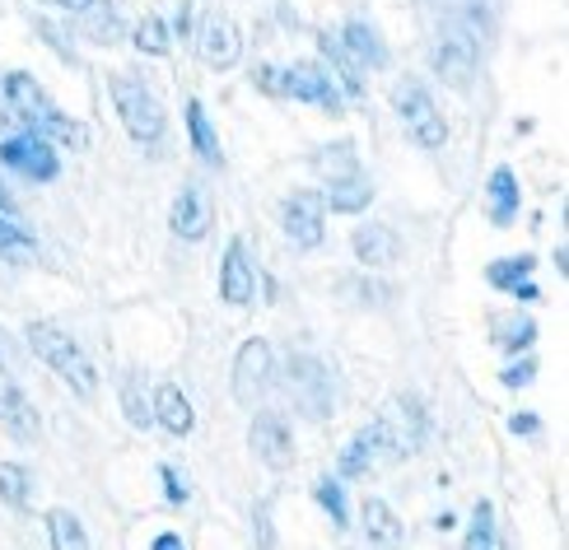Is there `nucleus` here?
Listing matches in <instances>:
<instances>
[{
  "label": "nucleus",
  "mask_w": 569,
  "mask_h": 550,
  "mask_svg": "<svg viewBox=\"0 0 569 550\" xmlns=\"http://www.w3.org/2000/svg\"><path fill=\"white\" fill-rule=\"evenodd\" d=\"M23 341H29V350L57 378L70 382V392L93 401V392H99V373H93V360L80 350V341L70 337V331H61L57 322H29V327H23Z\"/></svg>",
  "instance_id": "obj_1"
},
{
  "label": "nucleus",
  "mask_w": 569,
  "mask_h": 550,
  "mask_svg": "<svg viewBox=\"0 0 569 550\" xmlns=\"http://www.w3.org/2000/svg\"><path fill=\"white\" fill-rule=\"evenodd\" d=\"M0 89H6L10 117H14V122H19L23 131H38V136H47V140H52V136H57V140H76V146L84 140V131H80L76 122H70V117H66L52 99H47L42 84H38L33 76H23V70H10L6 84H0Z\"/></svg>",
  "instance_id": "obj_2"
},
{
  "label": "nucleus",
  "mask_w": 569,
  "mask_h": 550,
  "mask_svg": "<svg viewBox=\"0 0 569 550\" xmlns=\"http://www.w3.org/2000/svg\"><path fill=\"white\" fill-rule=\"evenodd\" d=\"M373 429H378V439H383L388 462H401V458H416L425 439H430V416H425V406L416 397H392L383 411L373 416Z\"/></svg>",
  "instance_id": "obj_3"
},
{
  "label": "nucleus",
  "mask_w": 569,
  "mask_h": 550,
  "mask_svg": "<svg viewBox=\"0 0 569 550\" xmlns=\"http://www.w3.org/2000/svg\"><path fill=\"white\" fill-rule=\"evenodd\" d=\"M112 103H117V117H122V127L131 131L136 146H159L169 117H163V103L146 84L131 80V76H117L112 80Z\"/></svg>",
  "instance_id": "obj_4"
},
{
  "label": "nucleus",
  "mask_w": 569,
  "mask_h": 550,
  "mask_svg": "<svg viewBox=\"0 0 569 550\" xmlns=\"http://www.w3.org/2000/svg\"><path fill=\"white\" fill-rule=\"evenodd\" d=\"M392 108L401 117V127H407V136L416 140L420 150H443L448 146V122L439 117L430 89H425L420 80H407L392 89Z\"/></svg>",
  "instance_id": "obj_5"
},
{
  "label": "nucleus",
  "mask_w": 569,
  "mask_h": 550,
  "mask_svg": "<svg viewBox=\"0 0 569 550\" xmlns=\"http://www.w3.org/2000/svg\"><path fill=\"white\" fill-rule=\"evenodd\" d=\"M271 89H280L284 99H299V103H313V108H327V112H341L346 108V93L337 84V76H331L327 66L318 61H295V66H284V70H271Z\"/></svg>",
  "instance_id": "obj_6"
},
{
  "label": "nucleus",
  "mask_w": 569,
  "mask_h": 550,
  "mask_svg": "<svg viewBox=\"0 0 569 550\" xmlns=\"http://www.w3.org/2000/svg\"><path fill=\"white\" fill-rule=\"evenodd\" d=\"M430 61H435V76H439L448 89L467 93L471 80H477V66H481V42H477V33H471V29L453 23V29L439 33Z\"/></svg>",
  "instance_id": "obj_7"
},
{
  "label": "nucleus",
  "mask_w": 569,
  "mask_h": 550,
  "mask_svg": "<svg viewBox=\"0 0 569 550\" xmlns=\"http://www.w3.org/2000/svg\"><path fill=\"white\" fill-rule=\"evenodd\" d=\"M284 373H290V397H295L299 411L308 420H327L331 406H337V392H331V369L322 360H313V354H290Z\"/></svg>",
  "instance_id": "obj_8"
},
{
  "label": "nucleus",
  "mask_w": 569,
  "mask_h": 550,
  "mask_svg": "<svg viewBox=\"0 0 569 550\" xmlns=\"http://www.w3.org/2000/svg\"><path fill=\"white\" fill-rule=\"evenodd\" d=\"M0 163L23 178H33V182H52L61 173V159L52 150V140L38 136V131H14L0 140Z\"/></svg>",
  "instance_id": "obj_9"
},
{
  "label": "nucleus",
  "mask_w": 569,
  "mask_h": 550,
  "mask_svg": "<svg viewBox=\"0 0 569 550\" xmlns=\"http://www.w3.org/2000/svg\"><path fill=\"white\" fill-rule=\"evenodd\" d=\"M197 52L210 70H233L243 57V33H239V23H233L224 10H210L201 19V29H197Z\"/></svg>",
  "instance_id": "obj_10"
},
{
  "label": "nucleus",
  "mask_w": 569,
  "mask_h": 550,
  "mask_svg": "<svg viewBox=\"0 0 569 550\" xmlns=\"http://www.w3.org/2000/svg\"><path fill=\"white\" fill-rule=\"evenodd\" d=\"M248 448L257 452V462L271 467V471L295 467V434H290V424H284V416H276V411L252 416Z\"/></svg>",
  "instance_id": "obj_11"
},
{
  "label": "nucleus",
  "mask_w": 569,
  "mask_h": 550,
  "mask_svg": "<svg viewBox=\"0 0 569 550\" xmlns=\"http://www.w3.org/2000/svg\"><path fill=\"white\" fill-rule=\"evenodd\" d=\"M216 224V201H210V191L201 182H182L178 201H173V214H169V229L187 243H201Z\"/></svg>",
  "instance_id": "obj_12"
},
{
  "label": "nucleus",
  "mask_w": 569,
  "mask_h": 550,
  "mask_svg": "<svg viewBox=\"0 0 569 550\" xmlns=\"http://www.w3.org/2000/svg\"><path fill=\"white\" fill-rule=\"evenodd\" d=\"M322 214H327V206H322L318 191H295V197L280 206L284 238H290L295 248H318L322 233H327V229H322Z\"/></svg>",
  "instance_id": "obj_13"
},
{
  "label": "nucleus",
  "mask_w": 569,
  "mask_h": 550,
  "mask_svg": "<svg viewBox=\"0 0 569 550\" xmlns=\"http://www.w3.org/2000/svg\"><path fill=\"white\" fill-rule=\"evenodd\" d=\"M267 378H271V346L262 337L243 341L239 360H233V401L257 406V397L267 392Z\"/></svg>",
  "instance_id": "obj_14"
},
{
  "label": "nucleus",
  "mask_w": 569,
  "mask_h": 550,
  "mask_svg": "<svg viewBox=\"0 0 569 550\" xmlns=\"http://www.w3.org/2000/svg\"><path fill=\"white\" fill-rule=\"evenodd\" d=\"M0 429H6L10 439H19V443L38 439V411H33V401L23 397L19 382L10 378L6 364H0Z\"/></svg>",
  "instance_id": "obj_15"
},
{
  "label": "nucleus",
  "mask_w": 569,
  "mask_h": 550,
  "mask_svg": "<svg viewBox=\"0 0 569 550\" xmlns=\"http://www.w3.org/2000/svg\"><path fill=\"white\" fill-rule=\"evenodd\" d=\"M337 42H341V52L350 57V66L360 70V76H365V70H383V66H388L383 33H378L369 19H350L346 29L337 33Z\"/></svg>",
  "instance_id": "obj_16"
},
{
  "label": "nucleus",
  "mask_w": 569,
  "mask_h": 550,
  "mask_svg": "<svg viewBox=\"0 0 569 550\" xmlns=\"http://www.w3.org/2000/svg\"><path fill=\"white\" fill-rule=\"evenodd\" d=\"M257 294V276H252V261H248V248L243 238H233L224 248V261H220V299L233 303V308H248Z\"/></svg>",
  "instance_id": "obj_17"
},
{
  "label": "nucleus",
  "mask_w": 569,
  "mask_h": 550,
  "mask_svg": "<svg viewBox=\"0 0 569 550\" xmlns=\"http://www.w3.org/2000/svg\"><path fill=\"white\" fill-rule=\"evenodd\" d=\"M350 248H355V257H360V267H369V271H383V267H392V261L401 257V238H397V229L392 224H360L350 233Z\"/></svg>",
  "instance_id": "obj_18"
},
{
  "label": "nucleus",
  "mask_w": 569,
  "mask_h": 550,
  "mask_svg": "<svg viewBox=\"0 0 569 550\" xmlns=\"http://www.w3.org/2000/svg\"><path fill=\"white\" fill-rule=\"evenodd\" d=\"M337 467H341L346 481H369L378 467H388L383 439H378V429H373V424H365L360 434H355V439L341 448V462H337Z\"/></svg>",
  "instance_id": "obj_19"
},
{
  "label": "nucleus",
  "mask_w": 569,
  "mask_h": 550,
  "mask_svg": "<svg viewBox=\"0 0 569 550\" xmlns=\"http://www.w3.org/2000/svg\"><path fill=\"white\" fill-rule=\"evenodd\" d=\"M532 271H537V261L523 252V257H500V261H490V267H486V280L495 284V290H505V294H513V299L532 303V299H537Z\"/></svg>",
  "instance_id": "obj_20"
},
{
  "label": "nucleus",
  "mask_w": 569,
  "mask_h": 550,
  "mask_svg": "<svg viewBox=\"0 0 569 550\" xmlns=\"http://www.w3.org/2000/svg\"><path fill=\"white\" fill-rule=\"evenodd\" d=\"M42 6L66 10V14H80L84 29L93 38H117V19H122L127 0H42Z\"/></svg>",
  "instance_id": "obj_21"
},
{
  "label": "nucleus",
  "mask_w": 569,
  "mask_h": 550,
  "mask_svg": "<svg viewBox=\"0 0 569 550\" xmlns=\"http://www.w3.org/2000/svg\"><path fill=\"white\" fill-rule=\"evenodd\" d=\"M150 416L169 429V434H192V424H197V416H192V401L182 397V388L178 382H159L154 388V406H150Z\"/></svg>",
  "instance_id": "obj_22"
},
{
  "label": "nucleus",
  "mask_w": 569,
  "mask_h": 550,
  "mask_svg": "<svg viewBox=\"0 0 569 550\" xmlns=\"http://www.w3.org/2000/svg\"><path fill=\"white\" fill-rule=\"evenodd\" d=\"M360 518H365V541H369L373 550H392V546H401V518H397L378 494L365 499Z\"/></svg>",
  "instance_id": "obj_23"
},
{
  "label": "nucleus",
  "mask_w": 569,
  "mask_h": 550,
  "mask_svg": "<svg viewBox=\"0 0 569 550\" xmlns=\"http://www.w3.org/2000/svg\"><path fill=\"white\" fill-rule=\"evenodd\" d=\"M486 201H490V220L495 224H513V214H518V173L509 169V163H500V169L490 173V182H486Z\"/></svg>",
  "instance_id": "obj_24"
},
{
  "label": "nucleus",
  "mask_w": 569,
  "mask_h": 550,
  "mask_svg": "<svg viewBox=\"0 0 569 550\" xmlns=\"http://www.w3.org/2000/svg\"><path fill=\"white\" fill-rule=\"evenodd\" d=\"M318 197H322V206H331L337 214H360L373 201V182L365 173H355V178H341V182H327Z\"/></svg>",
  "instance_id": "obj_25"
},
{
  "label": "nucleus",
  "mask_w": 569,
  "mask_h": 550,
  "mask_svg": "<svg viewBox=\"0 0 569 550\" xmlns=\"http://www.w3.org/2000/svg\"><path fill=\"white\" fill-rule=\"evenodd\" d=\"M490 337H495V346H500V350L518 354V350H528L537 341V322L523 318V313H500L490 322Z\"/></svg>",
  "instance_id": "obj_26"
},
{
  "label": "nucleus",
  "mask_w": 569,
  "mask_h": 550,
  "mask_svg": "<svg viewBox=\"0 0 569 550\" xmlns=\"http://www.w3.org/2000/svg\"><path fill=\"white\" fill-rule=\"evenodd\" d=\"M462 550H505V532H500V522H495L490 499H481V504L471 509V532H467Z\"/></svg>",
  "instance_id": "obj_27"
},
{
  "label": "nucleus",
  "mask_w": 569,
  "mask_h": 550,
  "mask_svg": "<svg viewBox=\"0 0 569 550\" xmlns=\"http://www.w3.org/2000/svg\"><path fill=\"white\" fill-rule=\"evenodd\" d=\"M187 136H192V150L201 154V163H220V140H216V127H210L206 108L192 99L187 103Z\"/></svg>",
  "instance_id": "obj_28"
},
{
  "label": "nucleus",
  "mask_w": 569,
  "mask_h": 550,
  "mask_svg": "<svg viewBox=\"0 0 569 550\" xmlns=\"http://www.w3.org/2000/svg\"><path fill=\"white\" fill-rule=\"evenodd\" d=\"M47 537H52V550H89L84 522L70 509H52L47 513Z\"/></svg>",
  "instance_id": "obj_29"
},
{
  "label": "nucleus",
  "mask_w": 569,
  "mask_h": 550,
  "mask_svg": "<svg viewBox=\"0 0 569 550\" xmlns=\"http://www.w3.org/2000/svg\"><path fill=\"white\" fill-rule=\"evenodd\" d=\"M313 169L327 178V182H341V178H355L360 173V159H355V146L341 140V146H327L313 154Z\"/></svg>",
  "instance_id": "obj_30"
},
{
  "label": "nucleus",
  "mask_w": 569,
  "mask_h": 550,
  "mask_svg": "<svg viewBox=\"0 0 569 550\" xmlns=\"http://www.w3.org/2000/svg\"><path fill=\"white\" fill-rule=\"evenodd\" d=\"M136 47L146 57H169V23H163L159 14H146L136 23Z\"/></svg>",
  "instance_id": "obj_31"
},
{
  "label": "nucleus",
  "mask_w": 569,
  "mask_h": 550,
  "mask_svg": "<svg viewBox=\"0 0 569 550\" xmlns=\"http://www.w3.org/2000/svg\"><path fill=\"white\" fill-rule=\"evenodd\" d=\"M0 499H6L10 509L29 504V471H23L19 462H0Z\"/></svg>",
  "instance_id": "obj_32"
},
{
  "label": "nucleus",
  "mask_w": 569,
  "mask_h": 550,
  "mask_svg": "<svg viewBox=\"0 0 569 550\" xmlns=\"http://www.w3.org/2000/svg\"><path fill=\"white\" fill-rule=\"evenodd\" d=\"M313 494H318V504L331 513V522H337V528H346L350 509H346V490H341V481H331V476H322V481L313 486Z\"/></svg>",
  "instance_id": "obj_33"
},
{
  "label": "nucleus",
  "mask_w": 569,
  "mask_h": 550,
  "mask_svg": "<svg viewBox=\"0 0 569 550\" xmlns=\"http://www.w3.org/2000/svg\"><path fill=\"white\" fill-rule=\"evenodd\" d=\"M29 248H33L29 229H19L10 214H0V257H19V252H29Z\"/></svg>",
  "instance_id": "obj_34"
},
{
  "label": "nucleus",
  "mask_w": 569,
  "mask_h": 550,
  "mask_svg": "<svg viewBox=\"0 0 569 550\" xmlns=\"http://www.w3.org/2000/svg\"><path fill=\"white\" fill-rule=\"evenodd\" d=\"M122 406H127V416H131V424L136 429H146V424H154V416H150V406L140 401V378L131 373L127 382H122Z\"/></svg>",
  "instance_id": "obj_35"
},
{
  "label": "nucleus",
  "mask_w": 569,
  "mask_h": 550,
  "mask_svg": "<svg viewBox=\"0 0 569 550\" xmlns=\"http://www.w3.org/2000/svg\"><path fill=\"white\" fill-rule=\"evenodd\" d=\"M500 378H505V388H528V382L537 378V364H532V360H518V364H509Z\"/></svg>",
  "instance_id": "obj_36"
},
{
  "label": "nucleus",
  "mask_w": 569,
  "mask_h": 550,
  "mask_svg": "<svg viewBox=\"0 0 569 550\" xmlns=\"http://www.w3.org/2000/svg\"><path fill=\"white\" fill-rule=\"evenodd\" d=\"M163 490H169L173 504H182V499H187V481H178V471H173V467H163Z\"/></svg>",
  "instance_id": "obj_37"
},
{
  "label": "nucleus",
  "mask_w": 569,
  "mask_h": 550,
  "mask_svg": "<svg viewBox=\"0 0 569 550\" xmlns=\"http://www.w3.org/2000/svg\"><path fill=\"white\" fill-rule=\"evenodd\" d=\"M513 434H537V416L532 411H518L513 416Z\"/></svg>",
  "instance_id": "obj_38"
},
{
  "label": "nucleus",
  "mask_w": 569,
  "mask_h": 550,
  "mask_svg": "<svg viewBox=\"0 0 569 550\" xmlns=\"http://www.w3.org/2000/svg\"><path fill=\"white\" fill-rule=\"evenodd\" d=\"M154 550H187V546L178 532H163V537H154Z\"/></svg>",
  "instance_id": "obj_39"
},
{
  "label": "nucleus",
  "mask_w": 569,
  "mask_h": 550,
  "mask_svg": "<svg viewBox=\"0 0 569 550\" xmlns=\"http://www.w3.org/2000/svg\"><path fill=\"white\" fill-rule=\"evenodd\" d=\"M0 214H14V197H10L6 182H0Z\"/></svg>",
  "instance_id": "obj_40"
}]
</instances>
